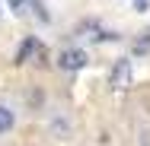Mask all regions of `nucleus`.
<instances>
[{
    "label": "nucleus",
    "mask_w": 150,
    "mask_h": 146,
    "mask_svg": "<svg viewBox=\"0 0 150 146\" xmlns=\"http://www.w3.org/2000/svg\"><path fill=\"white\" fill-rule=\"evenodd\" d=\"M86 60H90V57H86L83 48H64V51L58 54V67H61V70H67V73H74V70H83Z\"/></svg>",
    "instance_id": "obj_1"
},
{
    "label": "nucleus",
    "mask_w": 150,
    "mask_h": 146,
    "mask_svg": "<svg viewBox=\"0 0 150 146\" xmlns=\"http://www.w3.org/2000/svg\"><path fill=\"white\" fill-rule=\"evenodd\" d=\"M109 80H112V86H115V89H121L128 80H131V60L121 57L118 64H115V70H112V76H109Z\"/></svg>",
    "instance_id": "obj_2"
},
{
    "label": "nucleus",
    "mask_w": 150,
    "mask_h": 146,
    "mask_svg": "<svg viewBox=\"0 0 150 146\" xmlns=\"http://www.w3.org/2000/svg\"><path fill=\"white\" fill-rule=\"evenodd\" d=\"M13 13H26V0H6Z\"/></svg>",
    "instance_id": "obj_5"
},
{
    "label": "nucleus",
    "mask_w": 150,
    "mask_h": 146,
    "mask_svg": "<svg viewBox=\"0 0 150 146\" xmlns=\"http://www.w3.org/2000/svg\"><path fill=\"white\" fill-rule=\"evenodd\" d=\"M13 127H16V111L6 102H0V137H6Z\"/></svg>",
    "instance_id": "obj_3"
},
{
    "label": "nucleus",
    "mask_w": 150,
    "mask_h": 146,
    "mask_svg": "<svg viewBox=\"0 0 150 146\" xmlns=\"http://www.w3.org/2000/svg\"><path fill=\"white\" fill-rule=\"evenodd\" d=\"M35 51H38V41H35V38H26V41H23V45H19V51H16V64H26V60L32 57V54H35Z\"/></svg>",
    "instance_id": "obj_4"
}]
</instances>
